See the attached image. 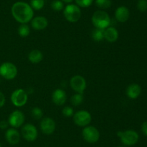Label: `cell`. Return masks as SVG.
Listing matches in <instances>:
<instances>
[{
  "mask_svg": "<svg viewBox=\"0 0 147 147\" xmlns=\"http://www.w3.org/2000/svg\"><path fill=\"white\" fill-rule=\"evenodd\" d=\"M14 20L21 24H27L31 21L34 16V11L31 6L24 1H17L11 9Z\"/></svg>",
  "mask_w": 147,
  "mask_h": 147,
  "instance_id": "1",
  "label": "cell"
},
{
  "mask_svg": "<svg viewBox=\"0 0 147 147\" xmlns=\"http://www.w3.org/2000/svg\"><path fill=\"white\" fill-rule=\"evenodd\" d=\"M110 16L103 10H98L92 16V22L96 28L105 30L111 24Z\"/></svg>",
  "mask_w": 147,
  "mask_h": 147,
  "instance_id": "2",
  "label": "cell"
},
{
  "mask_svg": "<svg viewBox=\"0 0 147 147\" xmlns=\"http://www.w3.org/2000/svg\"><path fill=\"white\" fill-rule=\"evenodd\" d=\"M63 14L70 22H77L81 17V10L77 4H69L65 7Z\"/></svg>",
  "mask_w": 147,
  "mask_h": 147,
  "instance_id": "3",
  "label": "cell"
},
{
  "mask_svg": "<svg viewBox=\"0 0 147 147\" xmlns=\"http://www.w3.org/2000/svg\"><path fill=\"white\" fill-rule=\"evenodd\" d=\"M117 135L120 138L122 144L126 146H133L139 141V134L133 130L119 131Z\"/></svg>",
  "mask_w": 147,
  "mask_h": 147,
  "instance_id": "4",
  "label": "cell"
},
{
  "mask_svg": "<svg viewBox=\"0 0 147 147\" xmlns=\"http://www.w3.org/2000/svg\"><path fill=\"white\" fill-rule=\"evenodd\" d=\"M17 75V68L11 62H4L0 66V76L7 80L14 79Z\"/></svg>",
  "mask_w": 147,
  "mask_h": 147,
  "instance_id": "5",
  "label": "cell"
},
{
  "mask_svg": "<svg viewBox=\"0 0 147 147\" xmlns=\"http://www.w3.org/2000/svg\"><path fill=\"white\" fill-rule=\"evenodd\" d=\"M82 135L83 139L88 143L94 144L99 140L100 133L96 127L93 125H87L84 127L82 131Z\"/></svg>",
  "mask_w": 147,
  "mask_h": 147,
  "instance_id": "6",
  "label": "cell"
},
{
  "mask_svg": "<svg viewBox=\"0 0 147 147\" xmlns=\"http://www.w3.org/2000/svg\"><path fill=\"white\" fill-rule=\"evenodd\" d=\"M28 95L27 92L23 89H17L12 92L11 95V101L16 107H22L27 103Z\"/></svg>",
  "mask_w": 147,
  "mask_h": 147,
  "instance_id": "7",
  "label": "cell"
},
{
  "mask_svg": "<svg viewBox=\"0 0 147 147\" xmlns=\"http://www.w3.org/2000/svg\"><path fill=\"white\" fill-rule=\"evenodd\" d=\"M92 117L87 110H79L73 115V121L80 127H86L90 123Z\"/></svg>",
  "mask_w": 147,
  "mask_h": 147,
  "instance_id": "8",
  "label": "cell"
},
{
  "mask_svg": "<svg viewBox=\"0 0 147 147\" xmlns=\"http://www.w3.org/2000/svg\"><path fill=\"white\" fill-rule=\"evenodd\" d=\"M22 135L27 141H34L37 138L38 132L37 129L34 125L27 123L23 125L22 128Z\"/></svg>",
  "mask_w": 147,
  "mask_h": 147,
  "instance_id": "9",
  "label": "cell"
},
{
  "mask_svg": "<svg viewBox=\"0 0 147 147\" xmlns=\"http://www.w3.org/2000/svg\"><path fill=\"white\" fill-rule=\"evenodd\" d=\"M70 86L76 93L83 94V92L86 89V81L83 76L80 75H76L73 76L70 82Z\"/></svg>",
  "mask_w": 147,
  "mask_h": 147,
  "instance_id": "10",
  "label": "cell"
},
{
  "mask_svg": "<svg viewBox=\"0 0 147 147\" xmlns=\"http://www.w3.org/2000/svg\"><path fill=\"white\" fill-rule=\"evenodd\" d=\"M24 115L20 110H14L10 114L8 122L12 128H17L23 125L24 122Z\"/></svg>",
  "mask_w": 147,
  "mask_h": 147,
  "instance_id": "11",
  "label": "cell"
},
{
  "mask_svg": "<svg viewBox=\"0 0 147 147\" xmlns=\"http://www.w3.org/2000/svg\"><path fill=\"white\" fill-rule=\"evenodd\" d=\"M56 123L53 118L46 117L42 119L40 122V129L43 133L46 135H50L53 133L55 130Z\"/></svg>",
  "mask_w": 147,
  "mask_h": 147,
  "instance_id": "12",
  "label": "cell"
},
{
  "mask_svg": "<svg viewBox=\"0 0 147 147\" xmlns=\"http://www.w3.org/2000/svg\"><path fill=\"white\" fill-rule=\"evenodd\" d=\"M5 138L9 144L16 145L20 141V134L14 128H9L5 133Z\"/></svg>",
  "mask_w": 147,
  "mask_h": 147,
  "instance_id": "13",
  "label": "cell"
},
{
  "mask_svg": "<svg viewBox=\"0 0 147 147\" xmlns=\"http://www.w3.org/2000/svg\"><path fill=\"white\" fill-rule=\"evenodd\" d=\"M52 99L55 105L60 106L65 103L66 99H67V95L63 89H57L53 92V95H52Z\"/></svg>",
  "mask_w": 147,
  "mask_h": 147,
  "instance_id": "14",
  "label": "cell"
},
{
  "mask_svg": "<svg viewBox=\"0 0 147 147\" xmlns=\"http://www.w3.org/2000/svg\"><path fill=\"white\" fill-rule=\"evenodd\" d=\"M31 25L34 30H42L48 25V21L47 18L42 16H37L31 20Z\"/></svg>",
  "mask_w": 147,
  "mask_h": 147,
  "instance_id": "15",
  "label": "cell"
},
{
  "mask_svg": "<svg viewBox=\"0 0 147 147\" xmlns=\"http://www.w3.org/2000/svg\"><path fill=\"white\" fill-rule=\"evenodd\" d=\"M130 16V12L129 9L125 6H121L116 9L115 12V17L117 21L120 22H125L127 21Z\"/></svg>",
  "mask_w": 147,
  "mask_h": 147,
  "instance_id": "16",
  "label": "cell"
},
{
  "mask_svg": "<svg viewBox=\"0 0 147 147\" xmlns=\"http://www.w3.org/2000/svg\"><path fill=\"white\" fill-rule=\"evenodd\" d=\"M119 38V32L114 27H108L104 30V39L110 43L116 42Z\"/></svg>",
  "mask_w": 147,
  "mask_h": 147,
  "instance_id": "17",
  "label": "cell"
},
{
  "mask_svg": "<svg viewBox=\"0 0 147 147\" xmlns=\"http://www.w3.org/2000/svg\"><path fill=\"white\" fill-rule=\"evenodd\" d=\"M142 92V88L138 84H131L126 89V95L131 99H136Z\"/></svg>",
  "mask_w": 147,
  "mask_h": 147,
  "instance_id": "18",
  "label": "cell"
},
{
  "mask_svg": "<svg viewBox=\"0 0 147 147\" xmlns=\"http://www.w3.org/2000/svg\"><path fill=\"white\" fill-rule=\"evenodd\" d=\"M28 59L31 63L37 64L40 63L43 59V54L40 50L34 49L31 50L28 55Z\"/></svg>",
  "mask_w": 147,
  "mask_h": 147,
  "instance_id": "19",
  "label": "cell"
},
{
  "mask_svg": "<svg viewBox=\"0 0 147 147\" xmlns=\"http://www.w3.org/2000/svg\"><path fill=\"white\" fill-rule=\"evenodd\" d=\"M92 38L96 42H100L104 40V30L96 28L92 32Z\"/></svg>",
  "mask_w": 147,
  "mask_h": 147,
  "instance_id": "20",
  "label": "cell"
},
{
  "mask_svg": "<svg viewBox=\"0 0 147 147\" xmlns=\"http://www.w3.org/2000/svg\"><path fill=\"white\" fill-rule=\"evenodd\" d=\"M83 100H84L83 95L80 93L75 94L70 98V102H71L72 105H74V106H79V105H80L83 103Z\"/></svg>",
  "mask_w": 147,
  "mask_h": 147,
  "instance_id": "21",
  "label": "cell"
},
{
  "mask_svg": "<svg viewBox=\"0 0 147 147\" xmlns=\"http://www.w3.org/2000/svg\"><path fill=\"white\" fill-rule=\"evenodd\" d=\"M18 33L22 37H27L30 33V28L27 24H21L18 28Z\"/></svg>",
  "mask_w": 147,
  "mask_h": 147,
  "instance_id": "22",
  "label": "cell"
},
{
  "mask_svg": "<svg viewBox=\"0 0 147 147\" xmlns=\"http://www.w3.org/2000/svg\"><path fill=\"white\" fill-rule=\"evenodd\" d=\"M96 5L101 10H106L111 6V0H96Z\"/></svg>",
  "mask_w": 147,
  "mask_h": 147,
  "instance_id": "23",
  "label": "cell"
},
{
  "mask_svg": "<svg viewBox=\"0 0 147 147\" xmlns=\"http://www.w3.org/2000/svg\"><path fill=\"white\" fill-rule=\"evenodd\" d=\"M30 6L34 10H40L44 7L45 0H31Z\"/></svg>",
  "mask_w": 147,
  "mask_h": 147,
  "instance_id": "24",
  "label": "cell"
},
{
  "mask_svg": "<svg viewBox=\"0 0 147 147\" xmlns=\"http://www.w3.org/2000/svg\"><path fill=\"white\" fill-rule=\"evenodd\" d=\"M31 115L35 120L41 119L43 116L42 110L38 107H34L31 110Z\"/></svg>",
  "mask_w": 147,
  "mask_h": 147,
  "instance_id": "25",
  "label": "cell"
},
{
  "mask_svg": "<svg viewBox=\"0 0 147 147\" xmlns=\"http://www.w3.org/2000/svg\"><path fill=\"white\" fill-rule=\"evenodd\" d=\"M51 7L54 11L60 12L64 8V4L61 0H53L51 3Z\"/></svg>",
  "mask_w": 147,
  "mask_h": 147,
  "instance_id": "26",
  "label": "cell"
},
{
  "mask_svg": "<svg viewBox=\"0 0 147 147\" xmlns=\"http://www.w3.org/2000/svg\"><path fill=\"white\" fill-rule=\"evenodd\" d=\"M75 1L79 7H84V8L90 7L93 2V0H75Z\"/></svg>",
  "mask_w": 147,
  "mask_h": 147,
  "instance_id": "27",
  "label": "cell"
},
{
  "mask_svg": "<svg viewBox=\"0 0 147 147\" xmlns=\"http://www.w3.org/2000/svg\"><path fill=\"white\" fill-rule=\"evenodd\" d=\"M62 113L65 117L69 118V117H71L74 115V110H73V108H71V107L66 106L63 109Z\"/></svg>",
  "mask_w": 147,
  "mask_h": 147,
  "instance_id": "28",
  "label": "cell"
},
{
  "mask_svg": "<svg viewBox=\"0 0 147 147\" xmlns=\"http://www.w3.org/2000/svg\"><path fill=\"white\" fill-rule=\"evenodd\" d=\"M137 8L140 12H146L147 10V0H139Z\"/></svg>",
  "mask_w": 147,
  "mask_h": 147,
  "instance_id": "29",
  "label": "cell"
},
{
  "mask_svg": "<svg viewBox=\"0 0 147 147\" xmlns=\"http://www.w3.org/2000/svg\"><path fill=\"white\" fill-rule=\"evenodd\" d=\"M9 125V124L8 121L4 120L0 121V128H1V129H6V128H7Z\"/></svg>",
  "mask_w": 147,
  "mask_h": 147,
  "instance_id": "30",
  "label": "cell"
},
{
  "mask_svg": "<svg viewBox=\"0 0 147 147\" xmlns=\"http://www.w3.org/2000/svg\"><path fill=\"white\" fill-rule=\"evenodd\" d=\"M5 96L4 95V94L1 92H0V108H2L3 106L5 104Z\"/></svg>",
  "mask_w": 147,
  "mask_h": 147,
  "instance_id": "31",
  "label": "cell"
},
{
  "mask_svg": "<svg viewBox=\"0 0 147 147\" xmlns=\"http://www.w3.org/2000/svg\"><path fill=\"white\" fill-rule=\"evenodd\" d=\"M142 130L144 133L147 136V121L144 122L142 125Z\"/></svg>",
  "mask_w": 147,
  "mask_h": 147,
  "instance_id": "32",
  "label": "cell"
},
{
  "mask_svg": "<svg viewBox=\"0 0 147 147\" xmlns=\"http://www.w3.org/2000/svg\"><path fill=\"white\" fill-rule=\"evenodd\" d=\"M62 1H63V2H65V3H68V4H70V3L72 2V1H73V0H61Z\"/></svg>",
  "mask_w": 147,
  "mask_h": 147,
  "instance_id": "33",
  "label": "cell"
},
{
  "mask_svg": "<svg viewBox=\"0 0 147 147\" xmlns=\"http://www.w3.org/2000/svg\"><path fill=\"white\" fill-rule=\"evenodd\" d=\"M0 147H1V144H0Z\"/></svg>",
  "mask_w": 147,
  "mask_h": 147,
  "instance_id": "34",
  "label": "cell"
},
{
  "mask_svg": "<svg viewBox=\"0 0 147 147\" xmlns=\"http://www.w3.org/2000/svg\"><path fill=\"white\" fill-rule=\"evenodd\" d=\"M119 147H125V146H119Z\"/></svg>",
  "mask_w": 147,
  "mask_h": 147,
  "instance_id": "35",
  "label": "cell"
}]
</instances>
